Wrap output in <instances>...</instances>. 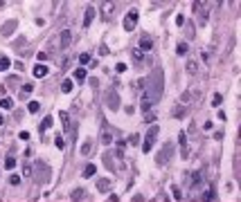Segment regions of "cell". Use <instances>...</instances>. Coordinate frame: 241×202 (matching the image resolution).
<instances>
[{
  "label": "cell",
  "instance_id": "obj_1",
  "mask_svg": "<svg viewBox=\"0 0 241 202\" xmlns=\"http://www.w3.org/2000/svg\"><path fill=\"white\" fill-rule=\"evenodd\" d=\"M171 157H174V146H171V144L167 142L162 148H160V153L156 155V162H158L160 166H162V164H167V162H169Z\"/></svg>",
  "mask_w": 241,
  "mask_h": 202
},
{
  "label": "cell",
  "instance_id": "obj_2",
  "mask_svg": "<svg viewBox=\"0 0 241 202\" xmlns=\"http://www.w3.org/2000/svg\"><path fill=\"white\" fill-rule=\"evenodd\" d=\"M158 132H160L158 126H151V128H149V132H147V139H144V144H142V151H144V153L151 151L153 142H156V137H158Z\"/></svg>",
  "mask_w": 241,
  "mask_h": 202
},
{
  "label": "cell",
  "instance_id": "obj_3",
  "mask_svg": "<svg viewBox=\"0 0 241 202\" xmlns=\"http://www.w3.org/2000/svg\"><path fill=\"white\" fill-rule=\"evenodd\" d=\"M135 22H137V11L135 9H131L129 14H126V20H124V29L126 32H131L135 27Z\"/></svg>",
  "mask_w": 241,
  "mask_h": 202
},
{
  "label": "cell",
  "instance_id": "obj_4",
  "mask_svg": "<svg viewBox=\"0 0 241 202\" xmlns=\"http://www.w3.org/2000/svg\"><path fill=\"white\" fill-rule=\"evenodd\" d=\"M70 38H72V32H70V29H63V32H61L59 43H61V47H63V50H66L68 45H70Z\"/></svg>",
  "mask_w": 241,
  "mask_h": 202
},
{
  "label": "cell",
  "instance_id": "obj_5",
  "mask_svg": "<svg viewBox=\"0 0 241 202\" xmlns=\"http://www.w3.org/2000/svg\"><path fill=\"white\" fill-rule=\"evenodd\" d=\"M93 18H95V7H88L86 9V16H83V25L88 27L90 22H93Z\"/></svg>",
  "mask_w": 241,
  "mask_h": 202
},
{
  "label": "cell",
  "instance_id": "obj_6",
  "mask_svg": "<svg viewBox=\"0 0 241 202\" xmlns=\"http://www.w3.org/2000/svg\"><path fill=\"white\" fill-rule=\"evenodd\" d=\"M34 77H36V79L48 77V67H45V65H36V67H34Z\"/></svg>",
  "mask_w": 241,
  "mask_h": 202
},
{
  "label": "cell",
  "instance_id": "obj_7",
  "mask_svg": "<svg viewBox=\"0 0 241 202\" xmlns=\"http://www.w3.org/2000/svg\"><path fill=\"white\" fill-rule=\"evenodd\" d=\"M74 81H79V83L86 81V70L83 67H77V70H74Z\"/></svg>",
  "mask_w": 241,
  "mask_h": 202
},
{
  "label": "cell",
  "instance_id": "obj_8",
  "mask_svg": "<svg viewBox=\"0 0 241 202\" xmlns=\"http://www.w3.org/2000/svg\"><path fill=\"white\" fill-rule=\"evenodd\" d=\"M97 173V166L95 164H86V169H83V177H93Z\"/></svg>",
  "mask_w": 241,
  "mask_h": 202
},
{
  "label": "cell",
  "instance_id": "obj_9",
  "mask_svg": "<svg viewBox=\"0 0 241 202\" xmlns=\"http://www.w3.org/2000/svg\"><path fill=\"white\" fill-rule=\"evenodd\" d=\"M97 189H99V191H108V189H111V180H106V177H104V180H99V182H97Z\"/></svg>",
  "mask_w": 241,
  "mask_h": 202
},
{
  "label": "cell",
  "instance_id": "obj_10",
  "mask_svg": "<svg viewBox=\"0 0 241 202\" xmlns=\"http://www.w3.org/2000/svg\"><path fill=\"white\" fill-rule=\"evenodd\" d=\"M151 45H153L151 40H149L147 36H142V38H140V47H137V50H140V52H142V50H151Z\"/></svg>",
  "mask_w": 241,
  "mask_h": 202
},
{
  "label": "cell",
  "instance_id": "obj_11",
  "mask_svg": "<svg viewBox=\"0 0 241 202\" xmlns=\"http://www.w3.org/2000/svg\"><path fill=\"white\" fill-rule=\"evenodd\" d=\"M200 180H203V175H200V171L192 173V184H189V187H198V184H200Z\"/></svg>",
  "mask_w": 241,
  "mask_h": 202
},
{
  "label": "cell",
  "instance_id": "obj_12",
  "mask_svg": "<svg viewBox=\"0 0 241 202\" xmlns=\"http://www.w3.org/2000/svg\"><path fill=\"white\" fill-rule=\"evenodd\" d=\"M83 195H86V191H83V189H81V187H79V189H74V191L70 193V198H72V200H81V198H83Z\"/></svg>",
  "mask_w": 241,
  "mask_h": 202
},
{
  "label": "cell",
  "instance_id": "obj_13",
  "mask_svg": "<svg viewBox=\"0 0 241 202\" xmlns=\"http://www.w3.org/2000/svg\"><path fill=\"white\" fill-rule=\"evenodd\" d=\"M61 92H66V94H68V92H72V81L70 79H66L61 83Z\"/></svg>",
  "mask_w": 241,
  "mask_h": 202
},
{
  "label": "cell",
  "instance_id": "obj_14",
  "mask_svg": "<svg viewBox=\"0 0 241 202\" xmlns=\"http://www.w3.org/2000/svg\"><path fill=\"white\" fill-rule=\"evenodd\" d=\"M117 106H119V99H117V94H115V97H108V108L117 110Z\"/></svg>",
  "mask_w": 241,
  "mask_h": 202
},
{
  "label": "cell",
  "instance_id": "obj_15",
  "mask_svg": "<svg viewBox=\"0 0 241 202\" xmlns=\"http://www.w3.org/2000/svg\"><path fill=\"white\" fill-rule=\"evenodd\" d=\"M61 124H63V128H66V130L70 128V117H68V112H63V110H61Z\"/></svg>",
  "mask_w": 241,
  "mask_h": 202
},
{
  "label": "cell",
  "instance_id": "obj_16",
  "mask_svg": "<svg viewBox=\"0 0 241 202\" xmlns=\"http://www.w3.org/2000/svg\"><path fill=\"white\" fill-rule=\"evenodd\" d=\"M0 108L9 110V108H14V101H11V99H0Z\"/></svg>",
  "mask_w": 241,
  "mask_h": 202
},
{
  "label": "cell",
  "instance_id": "obj_17",
  "mask_svg": "<svg viewBox=\"0 0 241 202\" xmlns=\"http://www.w3.org/2000/svg\"><path fill=\"white\" fill-rule=\"evenodd\" d=\"M176 52H178V54H180V56H185V54H187V52H189V47H187V45H185V43H178V47H176Z\"/></svg>",
  "mask_w": 241,
  "mask_h": 202
},
{
  "label": "cell",
  "instance_id": "obj_18",
  "mask_svg": "<svg viewBox=\"0 0 241 202\" xmlns=\"http://www.w3.org/2000/svg\"><path fill=\"white\" fill-rule=\"evenodd\" d=\"M27 110H30V112H38V110H41V106H38V101H30V106H27Z\"/></svg>",
  "mask_w": 241,
  "mask_h": 202
},
{
  "label": "cell",
  "instance_id": "obj_19",
  "mask_svg": "<svg viewBox=\"0 0 241 202\" xmlns=\"http://www.w3.org/2000/svg\"><path fill=\"white\" fill-rule=\"evenodd\" d=\"M90 151H93V144H90V142H83V146H81V155H88Z\"/></svg>",
  "mask_w": 241,
  "mask_h": 202
},
{
  "label": "cell",
  "instance_id": "obj_20",
  "mask_svg": "<svg viewBox=\"0 0 241 202\" xmlns=\"http://www.w3.org/2000/svg\"><path fill=\"white\" fill-rule=\"evenodd\" d=\"M50 126H52V117H45V119H43V124H41V130H48Z\"/></svg>",
  "mask_w": 241,
  "mask_h": 202
},
{
  "label": "cell",
  "instance_id": "obj_21",
  "mask_svg": "<svg viewBox=\"0 0 241 202\" xmlns=\"http://www.w3.org/2000/svg\"><path fill=\"white\" fill-rule=\"evenodd\" d=\"M14 29H16V22H9V25H5V27H2V34H11Z\"/></svg>",
  "mask_w": 241,
  "mask_h": 202
},
{
  "label": "cell",
  "instance_id": "obj_22",
  "mask_svg": "<svg viewBox=\"0 0 241 202\" xmlns=\"http://www.w3.org/2000/svg\"><path fill=\"white\" fill-rule=\"evenodd\" d=\"M210 200H214V191H212V189L203 193V202H210Z\"/></svg>",
  "mask_w": 241,
  "mask_h": 202
},
{
  "label": "cell",
  "instance_id": "obj_23",
  "mask_svg": "<svg viewBox=\"0 0 241 202\" xmlns=\"http://www.w3.org/2000/svg\"><path fill=\"white\" fill-rule=\"evenodd\" d=\"M149 106H151V99L144 94V97H142V110H149Z\"/></svg>",
  "mask_w": 241,
  "mask_h": 202
},
{
  "label": "cell",
  "instance_id": "obj_24",
  "mask_svg": "<svg viewBox=\"0 0 241 202\" xmlns=\"http://www.w3.org/2000/svg\"><path fill=\"white\" fill-rule=\"evenodd\" d=\"M9 65H11V61H9V59H0V72H2V70H7Z\"/></svg>",
  "mask_w": 241,
  "mask_h": 202
},
{
  "label": "cell",
  "instance_id": "obj_25",
  "mask_svg": "<svg viewBox=\"0 0 241 202\" xmlns=\"http://www.w3.org/2000/svg\"><path fill=\"white\" fill-rule=\"evenodd\" d=\"M79 63H81V65H86V63H90V54H86V52H83V54L79 56Z\"/></svg>",
  "mask_w": 241,
  "mask_h": 202
},
{
  "label": "cell",
  "instance_id": "obj_26",
  "mask_svg": "<svg viewBox=\"0 0 241 202\" xmlns=\"http://www.w3.org/2000/svg\"><path fill=\"white\" fill-rule=\"evenodd\" d=\"M101 142H104V144H111V142H113V135H111V132H104V135H101Z\"/></svg>",
  "mask_w": 241,
  "mask_h": 202
},
{
  "label": "cell",
  "instance_id": "obj_27",
  "mask_svg": "<svg viewBox=\"0 0 241 202\" xmlns=\"http://www.w3.org/2000/svg\"><path fill=\"white\" fill-rule=\"evenodd\" d=\"M54 144H56V148H66V139H63V137H56Z\"/></svg>",
  "mask_w": 241,
  "mask_h": 202
},
{
  "label": "cell",
  "instance_id": "obj_28",
  "mask_svg": "<svg viewBox=\"0 0 241 202\" xmlns=\"http://www.w3.org/2000/svg\"><path fill=\"white\" fill-rule=\"evenodd\" d=\"M5 166H7V169H14V166H16V159H14V157H7V159H5Z\"/></svg>",
  "mask_w": 241,
  "mask_h": 202
},
{
  "label": "cell",
  "instance_id": "obj_29",
  "mask_svg": "<svg viewBox=\"0 0 241 202\" xmlns=\"http://www.w3.org/2000/svg\"><path fill=\"white\" fill-rule=\"evenodd\" d=\"M221 101H223L221 94H214V97H212V103H214V106H221Z\"/></svg>",
  "mask_w": 241,
  "mask_h": 202
},
{
  "label": "cell",
  "instance_id": "obj_30",
  "mask_svg": "<svg viewBox=\"0 0 241 202\" xmlns=\"http://www.w3.org/2000/svg\"><path fill=\"white\" fill-rule=\"evenodd\" d=\"M9 184H14V187H18V184H20V177H18V175H11V177H9Z\"/></svg>",
  "mask_w": 241,
  "mask_h": 202
},
{
  "label": "cell",
  "instance_id": "obj_31",
  "mask_svg": "<svg viewBox=\"0 0 241 202\" xmlns=\"http://www.w3.org/2000/svg\"><path fill=\"white\" fill-rule=\"evenodd\" d=\"M133 59L135 61H142V52L140 50H133Z\"/></svg>",
  "mask_w": 241,
  "mask_h": 202
},
{
  "label": "cell",
  "instance_id": "obj_32",
  "mask_svg": "<svg viewBox=\"0 0 241 202\" xmlns=\"http://www.w3.org/2000/svg\"><path fill=\"white\" fill-rule=\"evenodd\" d=\"M187 70H189V72H196V63L189 61V63H187Z\"/></svg>",
  "mask_w": 241,
  "mask_h": 202
},
{
  "label": "cell",
  "instance_id": "obj_33",
  "mask_svg": "<svg viewBox=\"0 0 241 202\" xmlns=\"http://www.w3.org/2000/svg\"><path fill=\"white\" fill-rule=\"evenodd\" d=\"M23 175H32V166H27V164L23 166Z\"/></svg>",
  "mask_w": 241,
  "mask_h": 202
},
{
  "label": "cell",
  "instance_id": "obj_34",
  "mask_svg": "<svg viewBox=\"0 0 241 202\" xmlns=\"http://www.w3.org/2000/svg\"><path fill=\"white\" fill-rule=\"evenodd\" d=\"M32 90H34V85H32V83H27V85H25V88H23V94H25V92H27V94H30V92H32Z\"/></svg>",
  "mask_w": 241,
  "mask_h": 202
},
{
  "label": "cell",
  "instance_id": "obj_35",
  "mask_svg": "<svg viewBox=\"0 0 241 202\" xmlns=\"http://www.w3.org/2000/svg\"><path fill=\"white\" fill-rule=\"evenodd\" d=\"M115 70H117V72H126V65H124V63H117Z\"/></svg>",
  "mask_w": 241,
  "mask_h": 202
},
{
  "label": "cell",
  "instance_id": "obj_36",
  "mask_svg": "<svg viewBox=\"0 0 241 202\" xmlns=\"http://www.w3.org/2000/svg\"><path fill=\"white\" fill-rule=\"evenodd\" d=\"M129 142H131V144H137V142H140V137H137V135H131Z\"/></svg>",
  "mask_w": 241,
  "mask_h": 202
},
{
  "label": "cell",
  "instance_id": "obj_37",
  "mask_svg": "<svg viewBox=\"0 0 241 202\" xmlns=\"http://www.w3.org/2000/svg\"><path fill=\"white\" fill-rule=\"evenodd\" d=\"M18 137H20V139H30V132H27V130H23Z\"/></svg>",
  "mask_w": 241,
  "mask_h": 202
},
{
  "label": "cell",
  "instance_id": "obj_38",
  "mask_svg": "<svg viewBox=\"0 0 241 202\" xmlns=\"http://www.w3.org/2000/svg\"><path fill=\"white\" fill-rule=\"evenodd\" d=\"M36 59H38V61H45V59H48V54H45V52H38Z\"/></svg>",
  "mask_w": 241,
  "mask_h": 202
},
{
  "label": "cell",
  "instance_id": "obj_39",
  "mask_svg": "<svg viewBox=\"0 0 241 202\" xmlns=\"http://www.w3.org/2000/svg\"><path fill=\"white\" fill-rule=\"evenodd\" d=\"M174 115H176V117L180 119V117H183V115H185V112H183V108H176V112H174Z\"/></svg>",
  "mask_w": 241,
  "mask_h": 202
},
{
  "label": "cell",
  "instance_id": "obj_40",
  "mask_svg": "<svg viewBox=\"0 0 241 202\" xmlns=\"http://www.w3.org/2000/svg\"><path fill=\"white\" fill-rule=\"evenodd\" d=\"M2 121H5V117H2V115H0V126H2Z\"/></svg>",
  "mask_w": 241,
  "mask_h": 202
}]
</instances>
